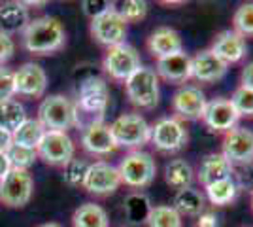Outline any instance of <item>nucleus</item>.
I'll return each mask as SVG.
<instances>
[{"instance_id": "f257e3e1", "label": "nucleus", "mask_w": 253, "mask_h": 227, "mask_svg": "<svg viewBox=\"0 0 253 227\" xmlns=\"http://www.w3.org/2000/svg\"><path fill=\"white\" fill-rule=\"evenodd\" d=\"M66 42L63 23L57 17H38L23 31V45L27 51L36 55H47L59 51Z\"/></svg>"}, {"instance_id": "f03ea898", "label": "nucleus", "mask_w": 253, "mask_h": 227, "mask_svg": "<svg viewBox=\"0 0 253 227\" xmlns=\"http://www.w3.org/2000/svg\"><path fill=\"white\" fill-rule=\"evenodd\" d=\"M108 104H110V89H108L104 78L89 74L80 80L78 100H76L78 114L82 112L85 116H91V121H102Z\"/></svg>"}, {"instance_id": "7ed1b4c3", "label": "nucleus", "mask_w": 253, "mask_h": 227, "mask_svg": "<svg viewBox=\"0 0 253 227\" xmlns=\"http://www.w3.org/2000/svg\"><path fill=\"white\" fill-rule=\"evenodd\" d=\"M38 121L45 131H63L66 133L78 127V108L72 98L64 95H49L43 98L38 108Z\"/></svg>"}, {"instance_id": "20e7f679", "label": "nucleus", "mask_w": 253, "mask_h": 227, "mask_svg": "<svg viewBox=\"0 0 253 227\" xmlns=\"http://www.w3.org/2000/svg\"><path fill=\"white\" fill-rule=\"evenodd\" d=\"M126 98L140 110H151L159 104V76L151 66H140L128 80H125Z\"/></svg>"}, {"instance_id": "39448f33", "label": "nucleus", "mask_w": 253, "mask_h": 227, "mask_svg": "<svg viewBox=\"0 0 253 227\" xmlns=\"http://www.w3.org/2000/svg\"><path fill=\"white\" fill-rule=\"evenodd\" d=\"M117 171L121 176V184L134 187V189H142V187H148L155 180L157 163L148 151L134 150L121 159Z\"/></svg>"}, {"instance_id": "423d86ee", "label": "nucleus", "mask_w": 253, "mask_h": 227, "mask_svg": "<svg viewBox=\"0 0 253 227\" xmlns=\"http://www.w3.org/2000/svg\"><path fill=\"white\" fill-rule=\"evenodd\" d=\"M117 148L136 150L149 142L151 125L140 114H123L110 125Z\"/></svg>"}, {"instance_id": "0eeeda50", "label": "nucleus", "mask_w": 253, "mask_h": 227, "mask_svg": "<svg viewBox=\"0 0 253 227\" xmlns=\"http://www.w3.org/2000/svg\"><path fill=\"white\" fill-rule=\"evenodd\" d=\"M187 140H189V133L185 129L183 121L174 116L161 118L159 121H155V125H151L149 142L155 146V150L163 153L179 151L187 146Z\"/></svg>"}, {"instance_id": "6e6552de", "label": "nucleus", "mask_w": 253, "mask_h": 227, "mask_svg": "<svg viewBox=\"0 0 253 227\" xmlns=\"http://www.w3.org/2000/svg\"><path fill=\"white\" fill-rule=\"evenodd\" d=\"M34 180L29 171L11 167L4 178H0V203L10 208H21L32 197Z\"/></svg>"}, {"instance_id": "1a4fd4ad", "label": "nucleus", "mask_w": 253, "mask_h": 227, "mask_svg": "<svg viewBox=\"0 0 253 227\" xmlns=\"http://www.w3.org/2000/svg\"><path fill=\"white\" fill-rule=\"evenodd\" d=\"M140 66H142L140 53L126 42L114 45V47H108L104 61H102V68H104L106 74L114 78V80H119V82L128 80Z\"/></svg>"}, {"instance_id": "9d476101", "label": "nucleus", "mask_w": 253, "mask_h": 227, "mask_svg": "<svg viewBox=\"0 0 253 227\" xmlns=\"http://www.w3.org/2000/svg\"><path fill=\"white\" fill-rule=\"evenodd\" d=\"M126 33H128V23L123 19V15L116 8L108 10L91 21V36L106 47L125 44Z\"/></svg>"}, {"instance_id": "9b49d317", "label": "nucleus", "mask_w": 253, "mask_h": 227, "mask_svg": "<svg viewBox=\"0 0 253 227\" xmlns=\"http://www.w3.org/2000/svg\"><path fill=\"white\" fill-rule=\"evenodd\" d=\"M38 157L55 167H64L68 161L74 159L76 146L74 140L63 131H45L43 138L38 144Z\"/></svg>"}, {"instance_id": "f8f14e48", "label": "nucleus", "mask_w": 253, "mask_h": 227, "mask_svg": "<svg viewBox=\"0 0 253 227\" xmlns=\"http://www.w3.org/2000/svg\"><path fill=\"white\" fill-rule=\"evenodd\" d=\"M121 185V176L117 167L106 161L89 163V169L85 174L84 187L93 195H112Z\"/></svg>"}, {"instance_id": "ddd939ff", "label": "nucleus", "mask_w": 253, "mask_h": 227, "mask_svg": "<svg viewBox=\"0 0 253 227\" xmlns=\"http://www.w3.org/2000/svg\"><path fill=\"white\" fill-rule=\"evenodd\" d=\"M208 98L195 86H183L172 97V110H174V118L185 119V121H199L202 119V114L206 110Z\"/></svg>"}, {"instance_id": "4468645a", "label": "nucleus", "mask_w": 253, "mask_h": 227, "mask_svg": "<svg viewBox=\"0 0 253 227\" xmlns=\"http://www.w3.org/2000/svg\"><path fill=\"white\" fill-rule=\"evenodd\" d=\"M238 119H240V116L236 114L231 100L219 97L208 100L201 121H204V125L213 133H223L225 135L234 127H238Z\"/></svg>"}, {"instance_id": "2eb2a0df", "label": "nucleus", "mask_w": 253, "mask_h": 227, "mask_svg": "<svg viewBox=\"0 0 253 227\" xmlns=\"http://www.w3.org/2000/svg\"><path fill=\"white\" fill-rule=\"evenodd\" d=\"M221 153L232 163L253 161V131L246 127H234L223 135Z\"/></svg>"}, {"instance_id": "dca6fc26", "label": "nucleus", "mask_w": 253, "mask_h": 227, "mask_svg": "<svg viewBox=\"0 0 253 227\" xmlns=\"http://www.w3.org/2000/svg\"><path fill=\"white\" fill-rule=\"evenodd\" d=\"M82 146L91 155H108L117 148L110 125L104 121H91L82 131Z\"/></svg>"}, {"instance_id": "f3484780", "label": "nucleus", "mask_w": 253, "mask_h": 227, "mask_svg": "<svg viewBox=\"0 0 253 227\" xmlns=\"http://www.w3.org/2000/svg\"><path fill=\"white\" fill-rule=\"evenodd\" d=\"M15 93L27 97H42L47 87V74L38 63H25L13 72Z\"/></svg>"}, {"instance_id": "a211bd4d", "label": "nucleus", "mask_w": 253, "mask_h": 227, "mask_svg": "<svg viewBox=\"0 0 253 227\" xmlns=\"http://www.w3.org/2000/svg\"><path fill=\"white\" fill-rule=\"evenodd\" d=\"M227 70L229 65L223 63L211 49H202L195 57H191V78H195L197 82H217L227 74Z\"/></svg>"}, {"instance_id": "6ab92c4d", "label": "nucleus", "mask_w": 253, "mask_h": 227, "mask_svg": "<svg viewBox=\"0 0 253 227\" xmlns=\"http://www.w3.org/2000/svg\"><path fill=\"white\" fill-rule=\"evenodd\" d=\"M210 49L221 59L223 63L236 65L248 55V44H246V38H242L238 33L229 29V31H221L213 38Z\"/></svg>"}, {"instance_id": "aec40b11", "label": "nucleus", "mask_w": 253, "mask_h": 227, "mask_svg": "<svg viewBox=\"0 0 253 227\" xmlns=\"http://www.w3.org/2000/svg\"><path fill=\"white\" fill-rule=\"evenodd\" d=\"M155 72L159 78L170 84H185L191 80V57L185 51L170 55L165 59H157Z\"/></svg>"}, {"instance_id": "412c9836", "label": "nucleus", "mask_w": 253, "mask_h": 227, "mask_svg": "<svg viewBox=\"0 0 253 227\" xmlns=\"http://www.w3.org/2000/svg\"><path fill=\"white\" fill-rule=\"evenodd\" d=\"M195 174H197V180L201 182V185L208 187V185L215 184L219 180L231 178L232 163L223 153H208L201 161Z\"/></svg>"}, {"instance_id": "4be33fe9", "label": "nucleus", "mask_w": 253, "mask_h": 227, "mask_svg": "<svg viewBox=\"0 0 253 227\" xmlns=\"http://www.w3.org/2000/svg\"><path fill=\"white\" fill-rule=\"evenodd\" d=\"M148 49L149 53L157 59H165L170 55H176L183 51V42L178 31L170 27H159L148 38Z\"/></svg>"}, {"instance_id": "5701e85b", "label": "nucleus", "mask_w": 253, "mask_h": 227, "mask_svg": "<svg viewBox=\"0 0 253 227\" xmlns=\"http://www.w3.org/2000/svg\"><path fill=\"white\" fill-rule=\"evenodd\" d=\"M29 23V8L25 2H4L0 6V33H23Z\"/></svg>"}, {"instance_id": "b1692460", "label": "nucleus", "mask_w": 253, "mask_h": 227, "mask_svg": "<svg viewBox=\"0 0 253 227\" xmlns=\"http://www.w3.org/2000/svg\"><path fill=\"white\" fill-rule=\"evenodd\" d=\"M172 206L178 210V214L181 218L183 216L197 218L199 214H202L206 210V197H204V193H202L201 189L185 187V189L176 191Z\"/></svg>"}, {"instance_id": "393cba45", "label": "nucleus", "mask_w": 253, "mask_h": 227, "mask_svg": "<svg viewBox=\"0 0 253 227\" xmlns=\"http://www.w3.org/2000/svg\"><path fill=\"white\" fill-rule=\"evenodd\" d=\"M165 182L176 191L185 189V187H193L195 171L185 159H172L165 167Z\"/></svg>"}, {"instance_id": "a878e982", "label": "nucleus", "mask_w": 253, "mask_h": 227, "mask_svg": "<svg viewBox=\"0 0 253 227\" xmlns=\"http://www.w3.org/2000/svg\"><path fill=\"white\" fill-rule=\"evenodd\" d=\"M72 224L74 227H110V220L102 206L95 203H85L74 210Z\"/></svg>"}, {"instance_id": "bb28decb", "label": "nucleus", "mask_w": 253, "mask_h": 227, "mask_svg": "<svg viewBox=\"0 0 253 227\" xmlns=\"http://www.w3.org/2000/svg\"><path fill=\"white\" fill-rule=\"evenodd\" d=\"M45 135L43 125L38 119H25L17 129L11 133V142L13 144H19V146H27V148H38L40 140Z\"/></svg>"}, {"instance_id": "cd10ccee", "label": "nucleus", "mask_w": 253, "mask_h": 227, "mask_svg": "<svg viewBox=\"0 0 253 227\" xmlns=\"http://www.w3.org/2000/svg\"><path fill=\"white\" fill-rule=\"evenodd\" d=\"M151 201L148 199V195L144 193H130L126 195L125 199V216L126 222L130 226H140L146 224L148 216L151 212Z\"/></svg>"}, {"instance_id": "c85d7f7f", "label": "nucleus", "mask_w": 253, "mask_h": 227, "mask_svg": "<svg viewBox=\"0 0 253 227\" xmlns=\"http://www.w3.org/2000/svg\"><path fill=\"white\" fill-rule=\"evenodd\" d=\"M25 119H27V112L19 100L8 98L0 102V127L2 129L13 133Z\"/></svg>"}, {"instance_id": "c756f323", "label": "nucleus", "mask_w": 253, "mask_h": 227, "mask_svg": "<svg viewBox=\"0 0 253 227\" xmlns=\"http://www.w3.org/2000/svg\"><path fill=\"white\" fill-rule=\"evenodd\" d=\"M204 189H206V195H204V197L210 201L211 205H215V206L231 205L232 201L236 199V195H238V187H236L232 178L219 180V182L208 185V187H204Z\"/></svg>"}, {"instance_id": "7c9ffc66", "label": "nucleus", "mask_w": 253, "mask_h": 227, "mask_svg": "<svg viewBox=\"0 0 253 227\" xmlns=\"http://www.w3.org/2000/svg\"><path fill=\"white\" fill-rule=\"evenodd\" d=\"M146 224L148 227H183V218L174 206L159 205L151 208Z\"/></svg>"}, {"instance_id": "2f4dec72", "label": "nucleus", "mask_w": 253, "mask_h": 227, "mask_svg": "<svg viewBox=\"0 0 253 227\" xmlns=\"http://www.w3.org/2000/svg\"><path fill=\"white\" fill-rule=\"evenodd\" d=\"M232 31L238 33L242 38L246 36H253V2H246L240 4L234 15H232Z\"/></svg>"}, {"instance_id": "473e14b6", "label": "nucleus", "mask_w": 253, "mask_h": 227, "mask_svg": "<svg viewBox=\"0 0 253 227\" xmlns=\"http://www.w3.org/2000/svg\"><path fill=\"white\" fill-rule=\"evenodd\" d=\"M8 159H10L11 167L13 169H25L29 171V167L34 165V161L38 159V151L34 148H27V146H19V144H13L8 148Z\"/></svg>"}, {"instance_id": "72a5a7b5", "label": "nucleus", "mask_w": 253, "mask_h": 227, "mask_svg": "<svg viewBox=\"0 0 253 227\" xmlns=\"http://www.w3.org/2000/svg\"><path fill=\"white\" fill-rule=\"evenodd\" d=\"M240 118H253V91L248 87H236L229 98Z\"/></svg>"}, {"instance_id": "f704fd0d", "label": "nucleus", "mask_w": 253, "mask_h": 227, "mask_svg": "<svg viewBox=\"0 0 253 227\" xmlns=\"http://www.w3.org/2000/svg\"><path fill=\"white\" fill-rule=\"evenodd\" d=\"M231 178L238 187V191H250L253 193V161L248 163H236L232 165V174Z\"/></svg>"}, {"instance_id": "c9c22d12", "label": "nucleus", "mask_w": 253, "mask_h": 227, "mask_svg": "<svg viewBox=\"0 0 253 227\" xmlns=\"http://www.w3.org/2000/svg\"><path fill=\"white\" fill-rule=\"evenodd\" d=\"M87 169H89V163L84 161V159H72L64 165V182L72 187H78V185H84L85 174H87Z\"/></svg>"}, {"instance_id": "e433bc0d", "label": "nucleus", "mask_w": 253, "mask_h": 227, "mask_svg": "<svg viewBox=\"0 0 253 227\" xmlns=\"http://www.w3.org/2000/svg\"><path fill=\"white\" fill-rule=\"evenodd\" d=\"M148 2H144V0H126L117 11L123 15L126 23H136L148 15Z\"/></svg>"}, {"instance_id": "4c0bfd02", "label": "nucleus", "mask_w": 253, "mask_h": 227, "mask_svg": "<svg viewBox=\"0 0 253 227\" xmlns=\"http://www.w3.org/2000/svg\"><path fill=\"white\" fill-rule=\"evenodd\" d=\"M15 95V80H13V72L6 66H0V102L13 98Z\"/></svg>"}, {"instance_id": "58836bf2", "label": "nucleus", "mask_w": 253, "mask_h": 227, "mask_svg": "<svg viewBox=\"0 0 253 227\" xmlns=\"http://www.w3.org/2000/svg\"><path fill=\"white\" fill-rule=\"evenodd\" d=\"M82 8H84V13L93 21L95 17L106 13L108 10L114 8V2H108V0H85L82 2Z\"/></svg>"}, {"instance_id": "ea45409f", "label": "nucleus", "mask_w": 253, "mask_h": 227, "mask_svg": "<svg viewBox=\"0 0 253 227\" xmlns=\"http://www.w3.org/2000/svg\"><path fill=\"white\" fill-rule=\"evenodd\" d=\"M13 53H15V44L11 40V36L6 33H0V65L10 61Z\"/></svg>"}, {"instance_id": "a19ab883", "label": "nucleus", "mask_w": 253, "mask_h": 227, "mask_svg": "<svg viewBox=\"0 0 253 227\" xmlns=\"http://www.w3.org/2000/svg\"><path fill=\"white\" fill-rule=\"evenodd\" d=\"M195 227H219V218H217L215 212H211V210H204L202 214L197 216Z\"/></svg>"}, {"instance_id": "79ce46f5", "label": "nucleus", "mask_w": 253, "mask_h": 227, "mask_svg": "<svg viewBox=\"0 0 253 227\" xmlns=\"http://www.w3.org/2000/svg\"><path fill=\"white\" fill-rule=\"evenodd\" d=\"M240 86L248 87L253 91V61L242 68V74H240Z\"/></svg>"}, {"instance_id": "37998d69", "label": "nucleus", "mask_w": 253, "mask_h": 227, "mask_svg": "<svg viewBox=\"0 0 253 227\" xmlns=\"http://www.w3.org/2000/svg\"><path fill=\"white\" fill-rule=\"evenodd\" d=\"M11 146V133L0 127V151H8V148Z\"/></svg>"}, {"instance_id": "c03bdc74", "label": "nucleus", "mask_w": 253, "mask_h": 227, "mask_svg": "<svg viewBox=\"0 0 253 227\" xmlns=\"http://www.w3.org/2000/svg\"><path fill=\"white\" fill-rule=\"evenodd\" d=\"M10 169H11V163H10V159H8V153L0 151V178H4Z\"/></svg>"}, {"instance_id": "a18cd8bd", "label": "nucleus", "mask_w": 253, "mask_h": 227, "mask_svg": "<svg viewBox=\"0 0 253 227\" xmlns=\"http://www.w3.org/2000/svg\"><path fill=\"white\" fill-rule=\"evenodd\" d=\"M40 227H63L61 224H55V222H49V224H43V226Z\"/></svg>"}, {"instance_id": "49530a36", "label": "nucleus", "mask_w": 253, "mask_h": 227, "mask_svg": "<svg viewBox=\"0 0 253 227\" xmlns=\"http://www.w3.org/2000/svg\"><path fill=\"white\" fill-rule=\"evenodd\" d=\"M252 208H253V193H252Z\"/></svg>"}]
</instances>
